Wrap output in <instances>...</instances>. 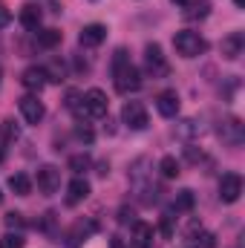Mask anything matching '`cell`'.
<instances>
[{
  "mask_svg": "<svg viewBox=\"0 0 245 248\" xmlns=\"http://www.w3.org/2000/svg\"><path fill=\"white\" fill-rule=\"evenodd\" d=\"M113 78H116V90L122 95L136 93L141 87V72H138V66L130 63L127 49H116V55H113Z\"/></svg>",
  "mask_w": 245,
  "mask_h": 248,
  "instance_id": "cell-1",
  "label": "cell"
},
{
  "mask_svg": "<svg viewBox=\"0 0 245 248\" xmlns=\"http://www.w3.org/2000/svg\"><path fill=\"white\" fill-rule=\"evenodd\" d=\"M173 46L182 58H199L205 49H208V41L199 35V32H190V29H182L173 35Z\"/></svg>",
  "mask_w": 245,
  "mask_h": 248,
  "instance_id": "cell-2",
  "label": "cell"
},
{
  "mask_svg": "<svg viewBox=\"0 0 245 248\" xmlns=\"http://www.w3.org/2000/svg\"><path fill=\"white\" fill-rule=\"evenodd\" d=\"M216 136L222 139V144H228V147H240V144L245 141V124L240 122L237 116H228L225 122H219Z\"/></svg>",
  "mask_w": 245,
  "mask_h": 248,
  "instance_id": "cell-3",
  "label": "cell"
},
{
  "mask_svg": "<svg viewBox=\"0 0 245 248\" xmlns=\"http://www.w3.org/2000/svg\"><path fill=\"white\" fill-rule=\"evenodd\" d=\"M122 122L130 127V130H144L147 127V107L141 101H127L122 107Z\"/></svg>",
  "mask_w": 245,
  "mask_h": 248,
  "instance_id": "cell-4",
  "label": "cell"
},
{
  "mask_svg": "<svg viewBox=\"0 0 245 248\" xmlns=\"http://www.w3.org/2000/svg\"><path fill=\"white\" fill-rule=\"evenodd\" d=\"M240 196H243V176L234 173V170L222 173V179H219V199L228 202V205H234Z\"/></svg>",
  "mask_w": 245,
  "mask_h": 248,
  "instance_id": "cell-5",
  "label": "cell"
},
{
  "mask_svg": "<svg viewBox=\"0 0 245 248\" xmlns=\"http://www.w3.org/2000/svg\"><path fill=\"white\" fill-rule=\"evenodd\" d=\"M144 66H147V72L153 78H165L168 75V61H165L159 44H147V49H144Z\"/></svg>",
  "mask_w": 245,
  "mask_h": 248,
  "instance_id": "cell-6",
  "label": "cell"
},
{
  "mask_svg": "<svg viewBox=\"0 0 245 248\" xmlns=\"http://www.w3.org/2000/svg\"><path fill=\"white\" fill-rule=\"evenodd\" d=\"M107 95H104V90H98V87H92V90H87L84 93V107H87V116L90 119H101V116H107Z\"/></svg>",
  "mask_w": 245,
  "mask_h": 248,
  "instance_id": "cell-7",
  "label": "cell"
},
{
  "mask_svg": "<svg viewBox=\"0 0 245 248\" xmlns=\"http://www.w3.org/2000/svg\"><path fill=\"white\" fill-rule=\"evenodd\" d=\"M58 187H61V170H58L55 165H44V168L38 170V190H41L44 196H52Z\"/></svg>",
  "mask_w": 245,
  "mask_h": 248,
  "instance_id": "cell-8",
  "label": "cell"
},
{
  "mask_svg": "<svg viewBox=\"0 0 245 248\" xmlns=\"http://www.w3.org/2000/svg\"><path fill=\"white\" fill-rule=\"evenodd\" d=\"M20 113H23V119L29 124H38L44 122L46 107H44V101H38V95H23L20 98Z\"/></svg>",
  "mask_w": 245,
  "mask_h": 248,
  "instance_id": "cell-9",
  "label": "cell"
},
{
  "mask_svg": "<svg viewBox=\"0 0 245 248\" xmlns=\"http://www.w3.org/2000/svg\"><path fill=\"white\" fill-rule=\"evenodd\" d=\"M46 69L44 66H29V69H23V75H20V84L26 87V90H32V93H41L44 87H46Z\"/></svg>",
  "mask_w": 245,
  "mask_h": 248,
  "instance_id": "cell-10",
  "label": "cell"
},
{
  "mask_svg": "<svg viewBox=\"0 0 245 248\" xmlns=\"http://www.w3.org/2000/svg\"><path fill=\"white\" fill-rule=\"evenodd\" d=\"M156 110H159V116H165V119H176V113H179V95H176V90L159 93Z\"/></svg>",
  "mask_w": 245,
  "mask_h": 248,
  "instance_id": "cell-11",
  "label": "cell"
},
{
  "mask_svg": "<svg viewBox=\"0 0 245 248\" xmlns=\"http://www.w3.org/2000/svg\"><path fill=\"white\" fill-rule=\"evenodd\" d=\"M243 49H245V35L243 32H231L228 38H222V58L237 61V58L243 55Z\"/></svg>",
  "mask_w": 245,
  "mask_h": 248,
  "instance_id": "cell-12",
  "label": "cell"
},
{
  "mask_svg": "<svg viewBox=\"0 0 245 248\" xmlns=\"http://www.w3.org/2000/svg\"><path fill=\"white\" fill-rule=\"evenodd\" d=\"M104 38H107V26H104V23H90V26H84L81 35H78L81 46H98V44H104Z\"/></svg>",
  "mask_w": 245,
  "mask_h": 248,
  "instance_id": "cell-13",
  "label": "cell"
},
{
  "mask_svg": "<svg viewBox=\"0 0 245 248\" xmlns=\"http://www.w3.org/2000/svg\"><path fill=\"white\" fill-rule=\"evenodd\" d=\"M87 196H90V182H87V179H81V176H78V179H72V182H69V187H66V205H69V208L81 205Z\"/></svg>",
  "mask_w": 245,
  "mask_h": 248,
  "instance_id": "cell-14",
  "label": "cell"
},
{
  "mask_svg": "<svg viewBox=\"0 0 245 248\" xmlns=\"http://www.w3.org/2000/svg\"><path fill=\"white\" fill-rule=\"evenodd\" d=\"M133 246L136 248H153V225L147 222H133Z\"/></svg>",
  "mask_w": 245,
  "mask_h": 248,
  "instance_id": "cell-15",
  "label": "cell"
},
{
  "mask_svg": "<svg viewBox=\"0 0 245 248\" xmlns=\"http://www.w3.org/2000/svg\"><path fill=\"white\" fill-rule=\"evenodd\" d=\"M95 231V222H75L69 231V248H81V243Z\"/></svg>",
  "mask_w": 245,
  "mask_h": 248,
  "instance_id": "cell-16",
  "label": "cell"
},
{
  "mask_svg": "<svg viewBox=\"0 0 245 248\" xmlns=\"http://www.w3.org/2000/svg\"><path fill=\"white\" fill-rule=\"evenodd\" d=\"M41 9L38 6H32V3H26L23 9H20V23H23V29H29V32H35L38 26H41Z\"/></svg>",
  "mask_w": 245,
  "mask_h": 248,
  "instance_id": "cell-17",
  "label": "cell"
},
{
  "mask_svg": "<svg viewBox=\"0 0 245 248\" xmlns=\"http://www.w3.org/2000/svg\"><path fill=\"white\" fill-rule=\"evenodd\" d=\"M66 110H69L75 119H90V116H87V107H84V95L75 93V90L66 93Z\"/></svg>",
  "mask_w": 245,
  "mask_h": 248,
  "instance_id": "cell-18",
  "label": "cell"
},
{
  "mask_svg": "<svg viewBox=\"0 0 245 248\" xmlns=\"http://www.w3.org/2000/svg\"><path fill=\"white\" fill-rule=\"evenodd\" d=\"M61 32L58 29H38V46L41 49H55L61 44Z\"/></svg>",
  "mask_w": 245,
  "mask_h": 248,
  "instance_id": "cell-19",
  "label": "cell"
},
{
  "mask_svg": "<svg viewBox=\"0 0 245 248\" xmlns=\"http://www.w3.org/2000/svg\"><path fill=\"white\" fill-rule=\"evenodd\" d=\"M9 187L17 193V196H29L32 193V179L26 173H12L9 176Z\"/></svg>",
  "mask_w": 245,
  "mask_h": 248,
  "instance_id": "cell-20",
  "label": "cell"
},
{
  "mask_svg": "<svg viewBox=\"0 0 245 248\" xmlns=\"http://www.w3.org/2000/svg\"><path fill=\"white\" fill-rule=\"evenodd\" d=\"M193 205H196L193 190H179L176 193V202H173V211L176 214H187V211H193Z\"/></svg>",
  "mask_w": 245,
  "mask_h": 248,
  "instance_id": "cell-21",
  "label": "cell"
},
{
  "mask_svg": "<svg viewBox=\"0 0 245 248\" xmlns=\"http://www.w3.org/2000/svg\"><path fill=\"white\" fill-rule=\"evenodd\" d=\"M199 133H202V122L199 119H184L176 127V136L179 139H190V136H199Z\"/></svg>",
  "mask_w": 245,
  "mask_h": 248,
  "instance_id": "cell-22",
  "label": "cell"
},
{
  "mask_svg": "<svg viewBox=\"0 0 245 248\" xmlns=\"http://www.w3.org/2000/svg\"><path fill=\"white\" fill-rule=\"evenodd\" d=\"M187 3H190V9L184 12L187 20H193V17H208V12H211V0H187Z\"/></svg>",
  "mask_w": 245,
  "mask_h": 248,
  "instance_id": "cell-23",
  "label": "cell"
},
{
  "mask_svg": "<svg viewBox=\"0 0 245 248\" xmlns=\"http://www.w3.org/2000/svg\"><path fill=\"white\" fill-rule=\"evenodd\" d=\"M190 243H193V248H216V237L211 234V231H196L193 237H190Z\"/></svg>",
  "mask_w": 245,
  "mask_h": 248,
  "instance_id": "cell-24",
  "label": "cell"
},
{
  "mask_svg": "<svg viewBox=\"0 0 245 248\" xmlns=\"http://www.w3.org/2000/svg\"><path fill=\"white\" fill-rule=\"evenodd\" d=\"M159 170H162L165 179H176V176H179V162H176L173 156H165V159L159 162Z\"/></svg>",
  "mask_w": 245,
  "mask_h": 248,
  "instance_id": "cell-25",
  "label": "cell"
},
{
  "mask_svg": "<svg viewBox=\"0 0 245 248\" xmlns=\"http://www.w3.org/2000/svg\"><path fill=\"white\" fill-rule=\"evenodd\" d=\"M90 165H92V159L87 153H78V156L69 159V170L72 173H84V170H90Z\"/></svg>",
  "mask_w": 245,
  "mask_h": 248,
  "instance_id": "cell-26",
  "label": "cell"
},
{
  "mask_svg": "<svg viewBox=\"0 0 245 248\" xmlns=\"http://www.w3.org/2000/svg\"><path fill=\"white\" fill-rule=\"evenodd\" d=\"M15 139H17V127H15L12 119H6V122H3V141H0V144H12Z\"/></svg>",
  "mask_w": 245,
  "mask_h": 248,
  "instance_id": "cell-27",
  "label": "cell"
},
{
  "mask_svg": "<svg viewBox=\"0 0 245 248\" xmlns=\"http://www.w3.org/2000/svg\"><path fill=\"white\" fill-rule=\"evenodd\" d=\"M0 248H23V237H20V234H12V231H9V234H6V237L0 240Z\"/></svg>",
  "mask_w": 245,
  "mask_h": 248,
  "instance_id": "cell-28",
  "label": "cell"
},
{
  "mask_svg": "<svg viewBox=\"0 0 245 248\" xmlns=\"http://www.w3.org/2000/svg\"><path fill=\"white\" fill-rule=\"evenodd\" d=\"M6 225H9V231H12V228H17V231H20V228L26 225V219H23V214L12 211V214H6Z\"/></svg>",
  "mask_w": 245,
  "mask_h": 248,
  "instance_id": "cell-29",
  "label": "cell"
},
{
  "mask_svg": "<svg viewBox=\"0 0 245 248\" xmlns=\"http://www.w3.org/2000/svg\"><path fill=\"white\" fill-rule=\"evenodd\" d=\"M159 228H162V234H165V237H170V234H173V214H165Z\"/></svg>",
  "mask_w": 245,
  "mask_h": 248,
  "instance_id": "cell-30",
  "label": "cell"
},
{
  "mask_svg": "<svg viewBox=\"0 0 245 248\" xmlns=\"http://www.w3.org/2000/svg\"><path fill=\"white\" fill-rule=\"evenodd\" d=\"M119 222H122V225H133V222H136L133 208H122V211H119Z\"/></svg>",
  "mask_w": 245,
  "mask_h": 248,
  "instance_id": "cell-31",
  "label": "cell"
},
{
  "mask_svg": "<svg viewBox=\"0 0 245 248\" xmlns=\"http://www.w3.org/2000/svg\"><path fill=\"white\" fill-rule=\"evenodd\" d=\"M9 23H12V12H9V6L0 0V29H6Z\"/></svg>",
  "mask_w": 245,
  "mask_h": 248,
  "instance_id": "cell-32",
  "label": "cell"
},
{
  "mask_svg": "<svg viewBox=\"0 0 245 248\" xmlns=\"http://www.w3.org/2000/svg\"><path fill=\"white\" fill-rule=\"evenodd\" d=\"M75 136H78L81 141H92V130H90V127H78V130H75Z\"/></svg>",
  "mask_w": 245,
  "mask_h": 248,
  "instance_id": "cell-33",
  "label": "cell"
},
{
  "mask_svg": "<svg viewBox=\"0 0 245 248\" xmlns=\"http://www.w3.org/2000/svg\"><path fill=\"white\" fill-rule=\"evenodd\" d=\"M110 248H127V243H124L119 234H113V237H110Z\"/></svg>",
  "mask_w": 245,
  "mask_h": 248,
  "instance_id": "cell-34",
  "label": "cell"
},
{
  "mask_svg": "<svg viewBox=\"0 0 245 248\" xmlns=\"http://www.w3.org/2000/svg\"><path fill=\"white\" fill-rule=\"evenodd\" d=\"M184 153H187V159H190V162H199V159H202V150L196 153V147H187Z\"/></svg>",
  "mask_w": 245,
  "mask_h": 248,
  "instance_id": "cell-35",
  "label": "cell"
},
{
  "mask_svg": "<svg viewBox=\"0 0 245 248\" xmlns=\"http://www.w3.org/2000/svg\"><path fill=\"white\" fill-rule=\"evenodd\" d=\"M234 3H237V6H240V9H243V6H245V0H234Z\"/></svg>",
  "mask_w": 245,
  "mask_h": 248,
  "instance_id": "cell-36",
  "label": "cell"
},
{
  "mask_svg": "<svg viewBox=\"0 0 245 248\" xmlns=\"http://www.w3.org/2000/svg\"><path fill=\"white\" fill-rule=\"evenodd\" d=\"M173 3H179V6H184V3H187V0H173Z\"/></svg>",
  "mask_w": 245,
  "mask_h": 248,
  "instance_id": "cell-37",
  "label": "cell"
},
{
  "mask_svg": "<svg viewBox=\"0 0 245 248\" xmlns=\"http://www.w3.org/2000/svg\"><path fill=\"white\" fill-rule=\"evenodd\" d=\"M0 202H3V193H0Z\"/></svg>",
  "mask_w": 245,
  "mask_h": 248,
  "instance_id": "cell-38",
  "label": "cell"
},
{
  "mask_svg": "<svg viewBox=\"0 0 245 248\" xmlns=\"http://www.w3.org/2000/svg\"><path fill=\"white\" fill-rule=\"evenodd\" d=\"M0 78H3V69H0Z\"/></svg>",
  "mask_w": 245,
  "mask_h": 248,
  "instance_id": "cell-39",
  "label": "cell"
}]
</instances>
